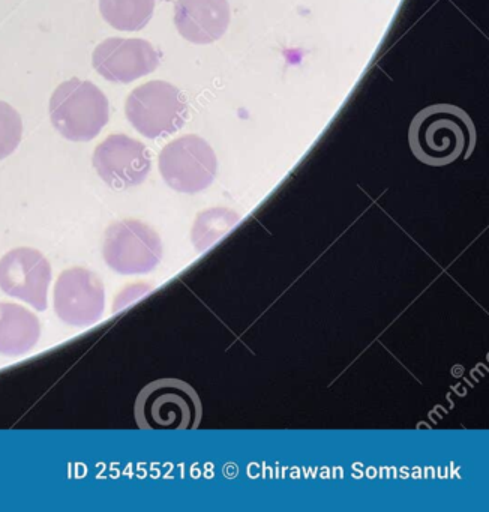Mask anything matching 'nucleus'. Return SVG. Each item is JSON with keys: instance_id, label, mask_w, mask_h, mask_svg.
Returning a JSON list of instances; mask_svg holds the SVG:
<instances>
[{"instance_id": "obj_1", "label": "nucleus", "mask_w": 489, "mask_h": 512, "mask_svg": "<svg viewBox=\"0 0 489 512\" xmlns=\"http://www.w3.org/2000/svg\"><path fill=\"white\" fill-rule=\"evenodd\" d=\"M476 139L470 116L452 104H435L420 110L408 133L414 157L432 167L449 166L461 157H470Z\"/></svg>"}, {"instance_id": "obj_2", "label": "nucleus", "mask_w": 489, "mask_h": 512, "mask_svg": "<svg viewBox=\"0 0 489 512\" xmlns=\"http://www.w3.org/2000/svg\"><path fill=\"white\" fill-rule=\"evenodd\" d=\"M134 415L140 430H197L203 404L189 383L165 377L141 389Z\"/></svg>"}, {"instance_id": "obj_3", "label": "nucleus", "mask_w": 489, "mask_h": 512, "mask_svg": "<svg viewBox=\"0 0 489 512\" xmlns=\"http://www.w3.org/2000/svg\"><path fill=\"white\" fill-rule=\"evenodd\" d=\"M54 128L71 142H90L110 119V104L92 82L71 79L57 86L50 100Z\"/></svg>"}, {"instance_id": "obj_4", "label": "nucleus", "mask_w": 489, "mask_h": 512, "mask_svg": "<svg viewBox=\"0 0 489 512\" xmlns=\"http://www.w3.org/2000/svg\"><path fill=\"white\" fill-rule=\"evenodd\" d=\"M126 118L147 139H159L176 133L185 125L188 106L176 86L153 80L129 94Z\"/></svg>"}, {"instance_id": "obj_5", "label": "nucleus", "mask_w": 489, "mask_h": 512, "mask_svg": "<svg viewBox=\"0 0 489 512\" xmlns=\"http://www.w3.org/2000/svg\"><path fill=\"white\" fill-rule=\"evenodd\" d=\"M159 172L165 184L177 193L197 194L215 181L218 160L206 140L198 136H183L162 149Z\"/></svg>"}, {"instance_id": "obj_6", "label": "nucleus", "mask_w": 489, "mask_h": 512, "mask_svg": "<svg viewBox=\"0 0 489 512\" xmlns=\"http://www.w3.org/2000/svg\"><path fill=\"white\" fill-rule=\"evenodd\" d=\"M102 256L117 274H147L161 262V238L152 227L141 221H119L105 232Z\"/></svg>"}, {"instance_id": "obj_7", "label": "nucleus", "mask_w": 489, "mask_h": 512, "mask_svg": "<svg viewBox=\"0 0 489 512\" xmlns=\"http://www.w3.org/2000/svg\"><path fill=\"white\" fill-rule=\"evenodd\" d=\"M105 308V289L98 275L89 269L63 271L54 286V311L69 326L93 325Z\"/></svg>"}, {"instance_id": "obj_8", "label": "nucleus", "mask_w": 489, "mask_h": 512, "mask_svg": "<svg viewBox=\"0 0 489 512\" xmlns=\"http://www.w3.org/2000/svg\"><path fill=\"white\" fill-rule=\"evenodd\" d=\"M92 163L99 178L114 190L143 184L152 169L146 146L125 134L107 137L93 152Z\"/></svg>"}, {"instance_id": "obj_9", "label": "nucleus", "mask_w": 489, "mask_h": 512, "mask_svg": "<svg viewBox=\"0 0 489 512\" xmlns=\"http://www.w3.org/2000/svg\"><path fill=\"white\" fill-rule=\"evenodd\" d=\"M50 262L32 248H15L0 259V289L38 311L47 310Z\"/></svg>"}, {"instance_id": "obj_10", "label": "nucleus", "mask_w": 489, "mask_h": 512, "mask_svg": "<svg viewBox=\"0 0 489 512\" xmlns=\"http://www.w3.org/2000/svg\"><path fill=\"white\" fill-rule=\"evenodd\" d=\"M93 68L111 83H131L153 73L159 56L152 44L140 38H110L93 52Z\"/></svg>"}, {"instance_id": "obj_11", "label": "nucleus", "mask_w": 489, "mask_h": 512, "mask_svg": "<svg viewBox=\"0 0 489 512\" xmlns=\"http://www.w3.org/2000/svg\"><path fill=\"white\" fill-rule=\"evenodd\" d=\"M174 25L189 43H215L230 25L228 0H177Z\"/></svg>"}, {"instance_id": "obj_12", "label": "nucleus", "mask_w": 489, "mask_h": 512, "mask_svg": "<svg viewBox=\"0 0 489 512\" xmlns=\"http://www.w3.org/2000/svg\"><path fill=\"white\" fill-rule=\"evenodd\" d=\"M41 323L26 308L0 302V355L18 358L38 344Z\"/></svg>"}, {"instance_id": "obj_13", "label": "nucleus", "mask_w": 489, "mask_h": 512, "mask_svg": "<svg viewBox=\"0 0 489 512\" xmlns=\"http://www.w3.org/2000/svg\"><path fill=\"white\" fill-rule=\"evenodd\" d=\"M155 10V0H99V11L111 28L137 32L146 28Z\"/></svg>"}, {"instance_id": "obj_14", "label": "nucleus", "mask_w": 489, "mask_h": 512, "mask_svg": "<svg viewBox=\"0 0 489 512\" xmlns=\"http://www.w3.org/2000/svg\"><path fill=\"white\" fill-rule=\"evenodd\" d=\"M239 220V215L230 209L215 208L201 212L192 227V244L198 251H206L210 245L227 235Z\"/></svg>"}, {"instance_id": "obj_15", "label": "nucleus", "mask_w": 489, "mask_h": 512, "mask_svg": "<svg viewBox=\"0 0 489 512\" xmlns=\"http://www.w3.org/2000/svg\"><path fill=\"white\" fill-rule=\"evenodd\" d=\"M23 136V122L14 107L0 101V160L14 154Z\"/></svg>"}]
</instances>
